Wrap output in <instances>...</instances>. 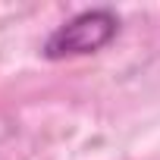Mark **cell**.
Returning <instances> with one entry per match:
<instances>
[{
  "label": "cell",
  "mask_w": 160,
  "mask_h": 160,
  "mask_svg": "<svg viewBox=\"0 0 160 160\" xmlns=\"http://www.w3.org/2000/svg\"><path fill=\"white\" fill-rule=\"evenodd\" d=\"M119 32V19L113 10H82L72 19H66L60 28L50 32L44 41V57L47 60H66V57H85L104 50Z\"/></svg>",
  "instance_id": "cell-1"
}]
</instances>
